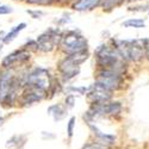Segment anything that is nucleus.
<instances>
[{"label": "nucleus", "mask_w": 149, "mask_h": 149, "mask_svg": "<svg viewBox=\"0 0 149 149\" xmlns=\"http://www.w3.org/2000/svg\"><path fill=\"white\" fill-rule=\"evenodd\" d=\"M24 87V80L15 75L13 69H3L0 72V104L11 107L19 99L20 90Z\"/></svg>", "instance_id": "nucleus-1"}, {"label": "nucleus", "mask_w": 149, "mask_h": 149, "mask_svg": "<svg viewBox=\"0 0 149 149\" xmlns=\"http://www.w3.org/2000/svg\"><path fill=\"white\" fill-rule=\"evenodd\" d=\"M97 63L105 70H112L119 74H124L125 72V63L120 57L116 48H111L109 45H100L95 50Z\"/></svg>", "instance_id": "nucleus-2"}, {"label": "nucleus", "mask_w": 149, "mask_h": 149, "mask_svg": "<svg viewBox=\"0 0 149 149\" xmlns=\"http://www.w3.org/2000/svg\"><path fill=\"white\" fill-rule=\"evenodd\" d=\"M116 49L124 61L139 62L146 56V48L143 40L134 41H115Z\"/></svg>", "instance_id": "nucleus-3"}, {"label": "nucleus", "mask_w": 149, "mask_h": 149, "mask_svg": "<svg viewBox=\"0 0 149 149\" xmlns=\"http://www.w3.org/2000/svg\"><path fill=\"white\" fill-rule=\"evenodd\" d=\"M60 45L62 48V50L70 55V54L87 50L88 42L79 31L70 30L61 36Z\"/></svg>", "instance_id": "nucleus-4"}, {"label": "nucleus", "mask_w": 149, "mask_h": 149, "mask_svg": "<svg viewBox=\"0 0 149 149\" xmlns=\"http://www.w3.org/2000/svg\"><path fill=\"white\" fill-rule=\"evenodd\" d=\"M24 86H35L48 92L52 87V78L49 72L44 68H35L24 78Z\"/></svg>", "instance_id": "nucleus-5"}, {"label": "nucleus", "mask_w": 149, "mask_h": 149, "mask_svg": "<svg viewBox=\"0 0 149 149\" xmlns=\"http://www.w3.org/2000/svg\"><path fill=\"white\" fill-rule=\"evenodd\" d=\"M95 84L103 86L110 92H113L119 90L123 86V75L119 73L112 72V70H100L98 73Z\"/></svg>", "instance_id": "nucleus-6"}, {"label": "nucleus", "mask_w": 149, "mask_h": 149, "mask_svg": "<svg viewBox=\"0 0 149 149\" xmlns=\"http://www.w3.org/2000/svg\"><path fill=\"white\" fill-rule=\"evenodd\" d=\"M47 91L35 86H24V90L20 93V98L18 100L23 106H31L36 103L42 102L44 98H47Z\"/></svg>", "instance_id": "nucleus-7"}, {"label": "nucleus", "mask_w": 149, "mask_h": 149, "mask_svg": "<svg viewBox=\"0 0 149 149\" xmlns=\"http://www.w3.org/2000/svg\"><path fill=\"white\" fill-rule=\"evenodd\" d=\"M61 33L57 29H50L45 31L44 33L40 35L37 37V45H38V49L41 52L44 53H50L53 49L55 48V45L57 43H60L61 40Z\"/></svg>", "instance_id": "nucleus-8"}, {"label": "nucleus", "mask_w": 149, "mask_h": 149, "mask_svg": "<svg viewBox=\"0 0 149 149\" xmlns=\"http://www.w3.org/2000/svg\"><path fill=\"white\" fill-rule=\"evenodd\" d=\"M29 60H30V52L28 49L22 48L19 50H16L5 56L1 61V66L4 69H13L16 66L22 65Z\"/></svg>", "instance_id": "nucleus-9"}, {"label": "nucleus", "mask_w": 149, "mask_h": 149, "mask_svg": "<svg viewBox=\"0 0 149 149\" xmlns=\"http://www.w3.org/2000/svg\"><path fill=\"white\" fill-rule=\"evenodd\" d=\"M111 97H112V92L107 91L106 88H104L103 86L98 85L94 82V85H92L90 87V91L87 93V98L90 99V102L92 104H105L109 103Z\"/></svg>", "instance_id": "nucleus-10"}, {"label": "nucleus", "mask_w": 149, "mask_h": 149, "mask_svg": "<svg viewBox=\"0 0 149 149\" xmlns=\"http://www.w3.org/2000/svg\"><path fill=\"white\" fill-rule=\"evenodd\" d=\"M58 70L65 80H72L79 75L80 66H78L69 56H67L58 63Z\"/></svg>", "instance_id": "nucleus-11"}, {"label": "nucleus", "mask_w": 149, "mask_h": 149, "mask_svg": "<svg viewBox=\"0 0 149 149\" xmlns=\"http://www.w3.org/2000/svg\"><path fill=\"white\" fill-rule=\"evenodd\" d=\"M67 111L68 110L66 109V106H63L62 104H54V105H50L48 107L47 112L49 116H52L54 118L55 122H60V120L66 118Z\"/></svg>", "instance_id": "nucleus-12"}, {"label": "nucleus", "mask_w": 149, "mask_h": 149, "mask_svg": "<svg viewBox=\"0 0 149 149\" xmlns=\"http://www.w3.org/2000/svg\"><path fill=\"white\" fill-rule=\"evenodd\" d=\"M103 0H78L73 4V8L75 11H91L95 6H98Z\"/></svg>", "instance_id": "nucleus-13"}, {"label": "nucleus", "mask_w": 149, "mask_h": 149, "mask_svg": "<svg viewBox=\"0 0 149 149\" xmlns=\"http://www.w3.org/2000/svg\"><path fill=\"white\" fill-rule=\"evenodd\" d=\"M26 143L25 135H15L6 142V148L10 149H22Z\"/></svg>", "instance_id": "nucleus-14"}, {"label": "nucleus", "mask_w": 149, "mask_h": 149, "mask_svg": "<svg viewBox=\"0 0 149 149\" xmlns=\"http://www.w3.org/2000/svg\"><path fill=\"white\" fill-rule=\"evenodd\" d=\"M25 28H26V24H25V23H20V24H18V25H16L10 32H7V33L5 35V37H4V44H10V43L17 37V35H18L20 31H23Z\"/></svg>", "instance_id": "nucleus-15"}, {"label": "nucleus", "mask_w": 149, "mask_h": 149, "mask_svg": "<svg viewBox=\"0 0 149 149\" xmlns=\"http://www.w3.org/2000/svg\"><path fill=\"white\" fill-rule=\"evenodd\" d=\"M146 23L143 19H136V18H132V19H129L127 22L123 23V26L124 28H135V29H141V28H144Z\"/></svg>", "instance_id": "nucleus-16"}, {"label": "nucleus", "mask_w": 149, "mask_h": 149, "mask_svg": "<svg viewBox=\"0 0 149 149\" xmlns=\"http://www.w3.org/2000/svg\"><path fill=\"white\" fill-rule=\"evenodd\" d=\"M75 122H77V118L75 117H70L68 123H67V136L69 139L73 137L74 135V129H75Z\"/></svg>", "instance_id": "nucleus-17"}, {"label": "nucleus", "mask_w": 149, "mask_h": 149, "mask_svg": "<svg viewBox=\"0 0 149 149\" xmlns=\"http://www.w3.org/2000/svg\"><path fill=\"white\" fill-rule=\"evenodd\" d=\"M81 149H109V147L99 143V142H90V143L84 144V147Z\"/></svg>", "instance_id": "nucleus-18"}, {"label": "nucleus", "mask_w": 149, "mask_h": 149, "mask_svg": "<svg viewBox=\"0 0 149 149\" xmlns=\"http://www.w3.org/2000/svg\"><path fill=\"white\" fill-rule=\"evenodd\" d=\"M74 105H75V95L74 94H68L66 97V100H65V106L67 110H70L74 107Z\"/></svg>", "instance_id": "nucleus-19"}, {"label": "nucleus", "mask_w": 149, "mask_h": 149, "mask_svg": "<svg viewBox=\"0 0 149 149\" xmlns=\"http://www.w3.org/2000/svg\"><path fill=\"white\" fill-rule=\"evenodd\" d=\"M13 12V8L11 6H7V5H0V16L3 15H8V13H12Z\"/></svg>", "instance_id": "nucleus-20"}, {"label": "nucleus", "mask_w": 149, "mask_h": 149, "mask_svg": "<svg viewBox=\"0 0 149 149\" xmlns=\"http://www.w3.org/2000/svg\"><path fill=\"white\" fill-rule=\"evenodd\" d=\"M29 15H31L32 16V18H36V19H38V18H41L43 15H44V12L43 11H26Z\"/></svg>", "instance_id": "nucleus-21"}, {"label": "nucleus", "mask_w": 149, "mask_h": 149, "mask_svg": "<svg viewBox=\"0 0 149 149\" xmlns=\"http://www.w3.org/2000/svg\"><path fill=\"white\" fill-rule=\"evenodd\" d=\"M56 136L54 134H50V132H47V131H42V139L43 140H54Z\"/></svg>", "instance_id": "nucleus-22"}, {"label": "nucleus", "mask_w": 149, "mask_h": 149, "mask_svg": "<svg viewBox=\"0 0 149 149\" xmlns=\"http://www.w3.org/2000/svg\"><path fill=\"white\" fill-rule=\"evenodd\" d=\"M26 1L30 4H48L53 1V0H26Z\"/></svg>", "instance_id": "nucleus-23"}, {"label": "nucleus", "mask_w": 149, "mask_h": 149, "mask_svg": "<svg viewBox=\"0 0 149 149\" xmlns=\"http://www.w3.org/2000/svg\"><path fill=\"white\" fill-rule=\"evenodd\" d=\"M5 32L4 31H0V52L3 50V47H4V37H5Z\"/></svg>", "instance_id": "nucleus-24"}, {"label": "nucleus", "mask_w": 149, "mask_h": 149, "mask_svg": "<svg viewBox=\"0 0 149 149\" xmlns=\"http://www.w3.org/2000/svg\"><path fill=\"white\" fill-rule=\"evenodd\" d=\"M144 48H146V56L149 58V38L144 40Z\"/></svg>", "instance_id": "nucleus-25"}, {"label": "nucleus", "mask_w": 149, "mask_h": 149, "mask_svg": "<svg viewBox=\"0 0 149 149\" xmlns=\"http://www.w3.org/2000/svg\"><path fill=\"white\" fill-rule=\"evenodd\" d=\"M5 123V117H3V116H0V127L3 125V124Z\"/></svg>", "instance_id": "nucleus-26"}]
</instances>
